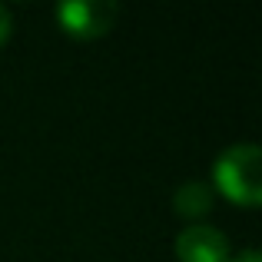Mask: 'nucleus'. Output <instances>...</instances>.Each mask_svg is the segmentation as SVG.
<instances>
[{"instance_id": "nucleus-1", "label": "nucleus", "mask_w": 262, "mask_h": 262, "mask_svg": "<svg viewBox=\"0 0 262 262\" xmlns=\"http://www.w3.org/2000/svg\"><path fill=\"white\" fill-rule=\"evenodd\" d=\"M259 163H262V149L256 143H236V146L223 149L216 160V186L226 192L229 199L243 206H256L262 199V176H259Z\"/></svg>"}, {"instance_id": "nucleus-2", "label": "nucleus", "mask_w": 262, "mask_h": 262, "mask_svg": "<svg viewBox=\"0 0 262 262\" xmlns=\"http://www.w3.org/2000/svg\"><path fill=\"white\" fill-rule=\"evenodd\" d=\"M57 20L67 33H73L80 40H90L113 27L116 4L113 0H67V4L57 7Z\"/></svg>"}, {"instance_id": "nucleus-3", "label": "nucleus", "mask_w": 262, "mask_h": 262, "mask_svg": "<svg viewBox=\"0 0 262 262\" xmlns=\"http://www.w3.org/2000/svg\"><path fill=\"white\" fill-rule=\"evenodd\" d=\"M179 262H229V239L209 223H192L176 236Z\"/></svg>"}, {"instance_id": "nucleus-4", "label": "nucleus", "mask_w": 262, "mask_h": 262, "mask_svg": "<svg viewBox=\"0 0 262 262\" xmlns=\"http://www.w3.org/2000/svg\"><path fill=\"white\" fill-rule=\"evenodd\" d=\"M209 206H212V189L203 179L183 183L173 196V209H176V216H183V219H199L203 212H209Z\"/></svg>"}, {"instance_id": "nucleus-5", "label": "nucleus", "mask_w": 262, "mask_h": 262, "mask_svg": "<svg viewBox=\"0 0 262 262\" xmlns=\"http://www.w3.org/2000/svg\"><path fill=\"white\" fill-rule=\"evenodd\" d=\"M7 37H10V10L0 4V43H4Z\"/></svg>"}, {"instance_id": "nucleus-6", "label": "nucleus", "mask_w": 262, "mask_h": 262, "mask_svg": "<svg viewBox=\"0 0 262 262\" xmlns=\"http://www.w3.org/2000/svg\"><path fill=\"white\" fill-rule=\"evenodd\" d=\"M232 262H262V256H259L256 249H243V252H239V256L232 259Z\"/></svg>"}]
</instances>
